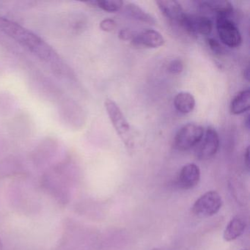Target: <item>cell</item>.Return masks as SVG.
<instances>
[{
	"mask_svg": "<svg viewBox=\"0 0 250 250\" xmlns=\"http://www.w3.org/2000/svg\"><path fill=\"white\" fill-rule=\"evenodd\" d=\"M0 31L42 61L53 65L60 63L57 52L42 38L2 15H0Z\"/></svg>",
	"mask_w": 250,
	"mask_h": 250,
	"instance_id": "obj_1",
	"label": "cell"
},
{
	"mask_svg": "<svg viewBox=\"0 0 250 250\" xmlns=\"http://www.w3.org/2000/svg\"><path fill=\"white\" fill-rule=\"evenodd\" d=\"M104 105L106 113L117 134L124 142V144L130 147L132 145L131 127L121 108L111 99H106Z\"/></svg>",
	"mask_w": 250,
	"mask_h": 250,
	"instance_id": "obj_2",
	"label": "cell"
},
{
	"mask_svg": "<svg viewBox=\"0 0 250 250\" xmlns=\"http://www.w3.org/2000/svg\"><path fill=\"white\" fill-rule=\"evenodd\" d=\"M204 128L195 124H188L181 127L175 134L173 146L180 151H187L198 145L204 135Z\"/></svg>",
	"mask_w": 250,
	"mask_h": 250,
	"instance_id": "obj_3",
	"label": "cell"
},
{
	"mask_svg": "<svg viewBox=\"0 0 250 250\" xmlns=\"http://www.w3.org/2000/svg\"><path fill=\"white\" fill-rule=\"evenodd\" d=\"M222 206L220 194L215 191H209L200 196L193 205L192 213L197 217H210L217 213Z\"/></svg>",
	"mask_w": 250,
	"mask_h": 250,
	"instance_id": "obj_4",
	"label": "cell"
},
{
	"mask_svg": "<svg viewBox=\"0 0 250 250\" xmlns=\"http://www.w3.org/2000/svg\"><path fill=\"white\" fill-rule=\"evenodd\" d=\"M216 30L219 39L225 46L238 47L242 42V37L235 23L228 17H216Z\"/></svg>",
	"mask_w": 250,
	"mask_h": 250,
	"instance_id": "obj_5",
	"label": "cell"
},
{
	"mask_svg": "<svg viewBox=\"0 0 250 250\" xmlns=\"http://www.w3.org/2000/svg\"><path fill=\"white\" fill-rule=\"evenodd\" d=\"M179 27L192 36H209L213 30V24L208 17L186 13Z\"/></svg>",
	"mask_w": 250,
	"mask_h": 250,
	"instance_id": "obj_6",
	"label": "cell"
},
{
	"mask_svg": "<svg viewBox=\"0 0 250 250\" xmlns=\"http://www.w3.org/2000/svg\"><path fill=\"white\" fill-rule=\"evenodd\" d=\"M219 147V137L213 127H208L201 141L195 148V155L199 159H210L217 153Z\"/></svg>",
	"mask_w": 250,
	"mask_h": 250,
	"instance_id": "obj_7",
	"label": "cell"
},
{
	"mask_svg": "<svg viewBox=\"0 0 250 250\" xmlns=\"http://www.w3.org/2000/svg\"><path fill=\"white\" fill-rule=\"evenodd\" d=\"M200 179V168L195 164H188L181 168L176 184L181 189H191L198 184Z\"/></svg>",
	"mask_w": 250,
	"mask_h": 250,
	"instance_id": "obj_8",
	"label": "cell"
},
{
	"mask_svg": "<svg viewBox=\"0 0 250 250\" xmlns=\"http://www.w3.org/2000/svg\"><path fill=\"white\" fill-rule=\"evenodd\" d=\"M156 4L162 14L167 19L168 21L179 27L186 14L181 4L175 0H160L156 1Z\"/></svg>",
	"mask_w": 250,
	"mask_h": 250,
	"instance_id": "obj_9",
	"label": "cell"
},
{
	"mask_svg": "<svg viewBox=\"0 0 250 250\" xmlns=\"http://www.w3.org/2000/svg\"><path fill=\"white\" fill-rule=\"evenodd\" d=\"M131 43L137 47L156 49L163 46L165 40L160 33L156 30L148 29L137 33Z\"/></svg>",
	"mask_w": 250,
	"mask_h": 250,
	"instance_id": "obj_10",
	"label": "cell"
},
{
	"mask_svg": "<svg viewBox=\"0 0 250 250\" xmlns=\"http://www.w3.org/2000/svg\"><path fill=\"white\" fill-rule=\"evenodd\" d=\"M250 108V91L249 89L241 90L231 101L229 109L232 115H241Z\"/></svg>",
	"mask_w": 250,
	"mask_h": 250,
	"instance_id": "obj_11",
	"label": "cell"
},
{
	"mask_svg": "<svg viewBox=\"0 0 250 250\" xmlns=\"http://www.w3.org/2000/svg\"><path fill=\"white\" fill-rule=\"evenodd\" d=\"M200 6L216 14V17H229L233 12V7L229 1H203Z\"/></svg>",
	"mask_w": 250,
	"mask_h": 250,
	"instance_id": "obj_12",
	"label": "cell"
},
{
	"mask_svg": "<svg viewBox=\"0 0 250 250\" xmlns=\"http://www.w3.org/2000/svg\"><path fill=\"white\" fill-rule=\"evenodd\" d=\"M173 104L178 112L186 115L194 110L196 101L191 93L188 92H181L174 98Z\"/></svg>",
	"mask_w": 250,
	"mask_h": 250,
	"instance_id": "obj_13",
	"label": "cell"
},
{
	"mask_svg": "<svg viewBox=\"0 0 250 250\" xmlns=\"http://www.w3.org/2000/svg\"><path fill=\"white\" fill-rule=\"evenodd\" d=\"M246 229V223L241 217H234L229 221L224 231L223 238L226 241H232L241 236Z\"/></svg>",
	"mask_w": 250,
	"mask_h": 250,
	"instance_id": "obj_14",
	"label": "cell"
},
{
	"mask_svg": "<svg viewBox=\"0 0 250 250\" xmlns=\"http://www.w3.org/2000/svg\"><path fill=\"white\" fill-rule=\"evenodd\" d=\"M125 11L129 17L140 22L150 24V25L156 24V21L154 17L136 4H127L125 6Z\"/></svg>",
	"mask_w": 250,
	"mask_h": 250,
	"instance_id": "obj_15",
	"label": "cell"
},
{
	"mask_svg": "<svg viewBox=\"0 0 250 250\" xmlns=\"http://www.w3.org/2000/svg\"><path fill=\"white\" fill-rule=\"evenodd\" d=\"M86 3L93 8H99L108 13H115L120 11L124 5L121 0H102V1H90Z\"/></svg>",
	"mask_w": 250,
	"mask_h": 250,
	"instance_id": "obj_16",
	"label": "cell"
},
{
	"mask_svg": "<svg viewBox=\"0 0 250 250\" xmlns=\"http://www.w3.org/2000/svg\"><path fill=\"white\" fill-rule=\"evenodd\" d=\"M184 70V62L180 59H175L169 62L167 67L168 72L172 75H178Z\"/></svg>",
	"mask_w": 250,
	"mask_h": 250,
	"instance_id": "obj_17",
	"label": "cell"
},
{
	"mask_svg": "<svg viewBox=\"0 0 250 250\" xmlns=\"http://www.w3.org/2000/svg\"><path fill=\"white\" fill-rule=\"evenodd\" d=\"M207 43L210 49L216 55H221L225 52V49H224L221 43L216 39H213V38H209V39H207Z\"/></svg>",
	"mask_w": 250,
	"mask_h": 250,
	"instance_id": "obj_18",
	"label": "cell"
},
{
	"mask_svg": "<svg viewBox=\"0 0 250 250\" xmlns=\"http://www.w3.org/2000/svg\"><path fill=\"white\" fill-rule=\"evenodd\" d=\"M100 28L106 33H111L116 28V22L111 19H106L101 21Z\"/></svg>",
	"mask_w": 250,
	"mask_h": 250,
	"instance_id": "obj_19",
	"label": "cell"
},
{
	"mask_svg": "<svg viewBox=\"0 0 250 250\" xmlns=\"http://www.w3.org/2000/svg\"><path fill=\"white\" fill-rule=\"evenodd\" d=\"M137 33L129 29H123L118 33V37L121 40L124 41V42H132L134 38L135 37Z\"/></svg>",
	"mask_w": 250,
	"mask_h": 250,
	"instance_id": "obj_20",
	"label": "cell"
},
{
	"mask_svg": "<svg viewBox=\"0 0 250 250\" xmlns=\"http://www.w3.org/2000/svg\"><path fill=\"white\" fill-rule=\"evenodd\" d=\"M244 163L247 169H250V147H247L244 153Z\"/></svg>",
	"mask_w": 250,
	"mask_h": 250,
	"instance_id": "obj_21",
	"label": "cell"
},
{
	"mask_svg": "<svg viewBox=\"0 0 250 250\" xmlns=\"http://www.w3.org/2000/svg\"><path fill=\"white\" fill-rule=\"evenodd\" d=\"M245 126L247 129L250 130V115L247 117V119L245 121Z\"/></svg>",
	"mask_w": 250,
	"mask_h": 250,
	"instance_id": "obj_22",
	"label": "cell"
},
{
	"mask_svg": "<svg viewBox=\"0 0 250 250\" xmlns=\"http://www.w3.org/2000/svg\"><path fill=\"white\" fill-rule=\"evenodd\" d=\"M244 77H245L246 80L248 81L249 77H250V73H249V69L247 68V69L244 70Z\"/></svg>",
	"mask_w": 250,
	"mask_h": 250,
	"instance_id": "obj_23",
	"label": "cell"
},
{
	"mask_svg": "<svg viewBox=\"0 0 250 250\" xmlns=\"http://www.w3.org/2000/svg\"><path fill=\"white\" fill-rule=\"evenodd\" d=\"M0 250H2V243L1 238H0Z\"/></svg>",
	"mask_w": 250,
	"mask_h": 250,
	"instance_id": "obj_24",
	"label": "cell"
},
{
	"mask_svg": "<svg viewBox=\"0 0 250 250\" xmlns=\"http://www.w3.org/2000/svg\"><path fill=\"white\" fill-rule=\"evenodd\" d=\"M159 250V249H154V250Z\"/></svg>",
	"mask_w": 250,
	"mask_h": 250,
	"instance_id": "obj_25",
	"label": "cell"
},
{
	"mask_svg": "<svg viewBox=\"0 0 250 250\" xmlns=\"http://www.w3.org/2000/svg\"></svg>",
	"mask_w": 250,
	"mask_h": 250,
	"instance_id": "obj_26",
	"label": "cell"
}]
</instances>
